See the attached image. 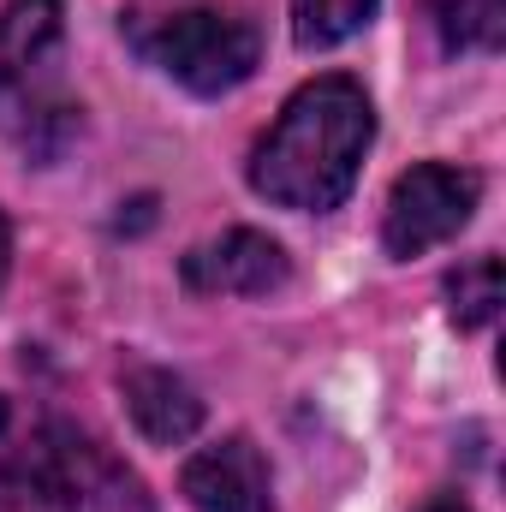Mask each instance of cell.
<instances>
[{
  "label": "cell",
  "instance_id": "obj_13",
  "mask_svg": "<svg viewBox=\"0 0 506 512\" xmlns=\"http://www.w3.org/2000/svg\"><path fill=\"white\" fill-rule=\"evenodd\" d=\"M0 280H6V221H0Z\"/></svg>",
  "mask_w": 506,
  "mask_h": 512
},
{
  "label": "cell",
  "instance_id": "obj_11",
  "mask_svg": "<svg viewBox=\"0 0 506 512\" xmlns=\"http://www.w3.org/2000/svg\"><path fill=\"white\" fill-rule=\"evenodd\" d=\"M435 6V30L447 48H501L506 36V0H429Z\"/></svg>",
  "mask_w": 506,
  "mask_h": 512
},
{
  "label": "cell",
  "instance_id": "obj_5",
  "mask_svg": "<svg viewBox=\"0 0 506 512\" xmlns=\"http://www.w3.org/2000/svg\"><path fill=\"white\" fill-rule=\"evenodd\" d=\"M477 197H483L477 173L447 167V161H423V167L399 173V185L387 197V215H381V245L393 256L435 251V245H447L471 221Z\"/></svg>",
  "mask_w": 506,
  "mask_h": 512
},
{
  "label": "cell",
  "instance_id": "obj_1",
  "mask_svg": "<svg viewBox=\"0 0 506 512\" xmlns=\"http://www.w3.org/2000/svg\"><path fill=\"white\" fill-rule=\"evenodd\" d=\"M370 137H376V114H370V96L358 78H346V72L310 78L280 108L274 131L256 143L251 185L268 203L298 209V215L340 209L358 185Z\"/></svg>",
  "mask_w": 506,
  "mask_h": 512
},
{
  "label": "cell",
  "instance_id": "obj_2",
  "mask_svg": "<svg viewBox=\"0 0 506 512\" xmlns=\"http://www.w3.org/2000/svg\"><path fill=\"white\" fill-rule=\"evenodd\" d=\"M137 512L143 489L120 459L54 411L0 393V512Z\"/></svg>",
  "mask_w": 506,
  "mask_h": 512
},
{
  "label": "cell",
  "instance_id": "obj_8",
  "mask_svg": "<svg viewBox=\"0 0 506 512\" xmlns=\"http://www.w3.org/2000/svg\"><path fill=\"white\" fill-rule=\"evenodd\" d=\"M131 423L155 441V447H185L197 429H203V399L197 387L179 382L173 370H155V364H131L120 376Z\"/></svg>",
  "mask_w": 506,
  "mask_h": 512
},
{
  "label": "cell",
  "instance_id": "obj_10",
  "mask_svg": "<svg viewBox=\"0 0 506 512\" xmlns=\"http://www.w3.org/2000/svg\"><path fill=\"white\" fill-rule=\"evenodd\" d=\"M376 18V0H292V36L298 48H334L358 36Z\"/></svg>",
  "mask_w": 506,
  "mask_h": 512
},
{
  "label": "cell",
  "instance_id": "obj_6",
  "mask_svg": "<svg viewBox=\"0 0 506 512\" xmlns=\"http://www.w3.org/2000/svg\"><path fill=\"white\" fill-rule=\"evenodd\" d=\"M179 489H185V501L197 512H274L268 459L256 453L251 435H227V441L191 453Z\"/></svg>",
  "mask_w": 506,
  "mask_h": 512
},
{
  "label": "cell",
  "instance_id": "obj_3",
  "mask_svg": "<svg viewBox=\"0 0 506 512\" xmlns=\"http://www.w3.org/2000/svg\"><path fill=\"white\" fill-rule=\"evenodd\" d=\"M126 42L191 96H227L239 90L262 60V30L245 6H167V12H126Z\"/></svg>",
  "mask_w": 506,
  "mask_h": 512
},
{
  "label": "cell",
  "instance_id": "obj_7",
  "mask_svg": "<svg viewBox=\"0 0 506 512\" xmlns=\"http://www.w3.org/2000/svg\"><path fill=\"white\" fill-rule=\"evenodd\" d=\"M292 262L268 233H221L215 245H197L185 256V286L191 292H227V298H268L274 286H286Z\"/></svg>",
  "mask_w": 506,
  "mask_h": 512
},
{
  "label": "cell",
  "instance_id": "obj_9",
  "mask_svg": "<svg viewBox=\"0 0 506 512\" xmlns=\"http://www.w3.org/2000/svg\"><path fill=\"white\" fill-rule=\"evenodd\" d=\"M447 298H453V322H459V328H483V322H495L501 304H506L501 256H477V262H465V268L447 280Z\"/></svg>",
  "mask_w": 506,
  "mask_h": 512
},
{
  "label": "cell",
  "instance_id": "obj_4",
  "mask_svg": "<svg viewBox=\"0 0 506 512\" xmlns=\"http://www.w3.org/2000/svg\"><path fill=\"white\" fill-rule=\"evenodd\" d=\"M60 36V0H12L0 12V126L36 155H48L78 114L60 96Z\"/></svg>",
  "mask_w": 506,
  "mask_h": 512
},
{
  "label": "cell",
  "instance_id": "obj_12",
  "mask_svg": "<svg viewBox=\"0 0 506 512\" xmlns=\"http://www.w3.org/2000/svg\"><path fill=\"white\" fill-rule=\"evenodd\" d=\"M423 512H471V507H465V501H453V495H441V501H429Z\"/></svg>",
  "mask_w": 506,
  "mask_h": 512
}]
</instances>
